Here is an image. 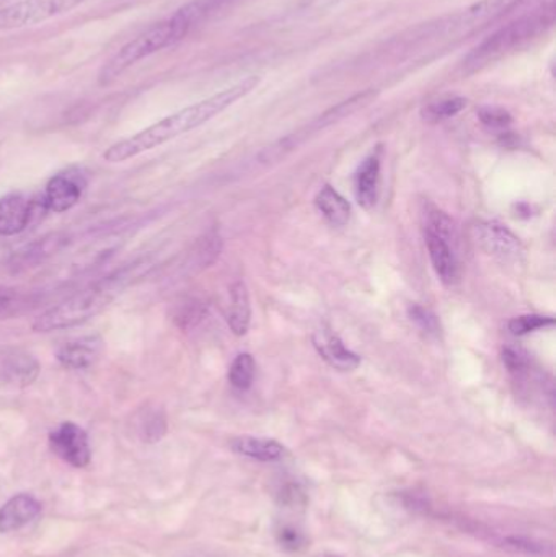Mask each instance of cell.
<instances>
[{"mask_svg": "<svg viewBox=\"0 0 556 557\" xmlns=\"http://www.w3.org/2000/svg\"><path fill=\"white\" fill-rule=\"evenodd\" d=\"M258 82H260L258 77L251 75V77L244 78L238 84L206 98V100L198 101V103L191 104V107L183 108V110L163 117L159 123L146 127L140 133L108 147L107 152L103 153V159L110 163L126 162V160L134 159V157L140 156V153L147 152V150L156 149V147L182 136V134L189 133V131L202 126V124L211 121L212 117L221 114L222 111L227 110L228 107L244 98L245 95L250 94L257 87Z\"/></svg>", "mask_w": 556, "mask_h": 557, "instance_id": "cell-1", "label": "cell"}, {"mask_svg": "<svg viewBox=\"0 0 556 557\" xmlns=\"http://www.w3.org/2000/svg\"><path fill=\"white\" fill-rule=\"evenodd\" d=\"M140 278L136 264H127L116 273L88 285L84 290L71 295L55 307L49 308L33 321L32 327L36 333H52V331L71 330L78 324L87 323L91 318L107 310L108 305L116 298L127 285Z\"/></svg>", "mask_w": 556, "mask_h": 557, "instance_id": "cell-2", "label": "cell"}, {"mask_svg": "<svg viewBox=\"0 0 556 557\" xmlns=\"http://www.w3.org/2000/svg\"><path fill=\"white\" fill-rule=\"evenodd\" d=\"M193 28H195V25H193L188 15L183 12V9L176 10L173 15L160 20L159 23L149 26L146 32L137 35L136 38L131 39L113 58L108 59L98 72V84L103 85V87L113 84L118 77H121L127 69L133 67L137 62L182 41Z\"/></svg>", "mask_w": 556, "mask_h": 557, "instance_id": "cell-3", "label": "cell"}, {"mask_svg": "<svg viewBox=\"0 0 556 557\" xmlns=\"http://www.w3.org/2000/svg\"><path fill=\"white\" fill-rule=\"evenodd\" d=\"M555 5H545L544 9L535 10L529 15L521 16L515 22L493 33L485 41L480 42L472 49L469 55L464 59V67L467 71H479L492 62L499 61L505 55L511 54L516 49L538 39L551 29L555 23Z\"/></svg>", "mask_w": 556, "mask_h": 557, "instance_id": "cell-4", "label": "cell"}, {"mask_svg": "<svg viewBox=\"0 0 556 557\" xmlns=\"http://www.w3.org/2000/svg\"><path fill=\"white\" fill-rule=\"evenodd\" d=\"M526 2L528 0H479L462 12L437 20L436 23H428L427 26L418 29L417 38L427 39V41L431 38H464L498 22Z\"/></svg>", "mask_w": 556, "mask_h": 557, "instance_id": "cell-5", "label": "cell"}, {"mask_svg": "<svg viewBox=\"0 0 556 557\" xmlns=\"http://www.w3.org/2000/svg\"><path fill=\"white\" fill-rule=\"evenodd\" d=\"M85 0H15L0 9V32L25 28L71 12Z\"/></svg>", "mask_w": 556, "mask_h": 557, "instance_id": "cell-6", "label": "cell"}, {"mask_svg": "<svg viewBox=\"0 0 556 557\" xmlns=\"http://www.w3.org/2000/svg\"><path fill=\"white\" fill-rule=\"evenodd\" d=\"M87 186V175L81 169L71 166L49 178L45 191L39 196V201L45 212L62 214L81 202Z\"/></svg>", "mask_w": 556, "mask_h": 557, "instance_id": "cell-7", "label": "cell"}, {"mask_svg": "<svg viewBox=\"0 0 556 557\" xmlns=\"http://www.w3.org/2000/svg\"><path fill=\"white\" fill-rule=\"evenodd\" d=\"M49 447L65 463L74 468L90 465L91 448L87 432L75 422H62L49 434Z\"/></svg>", "mask_w": 556, "mask_h": 557, "instance_id": "cell-8", "label": "cell"}, {"mask_svg": "<svg viewBox=\"0 0 556 557\" xmlns=\"http://www.w3.org/2000/svg\"><path fill=\"white\" fill-rule=\"evenodd\" d=\"M45 212L39 198L25 193H9L0 198V237H15L32 225L38 212Z\"/></svg>", "mask_w": 556, "mask_h": 557, "instance_id": "cell-9", "label": "cell"}, {"mask_svg": "<svg viewBox=\"0 0 556 557\" xmlns=\"http://www.w3.org/2000/svg\"><path fill=\"white\" fill-rule=\"evenodd\" d=\"M475 235L480 248L502 263H519L524 253L519 238L499 222H482L477 225Z\"/></svg>", "mask_w": 556, "mask_h": 557, "instance_id": "cell-10", "label": "cell"}, {"mask_svg": "<svg viewBox=\"0 0 556 557\" xmlns=\"http://www.w3.org/2000/svg\"><path fill=\"white\" fill-rule=\"evenodd\" d=\"M69 245L67 234H49L25 245L12 255L9 264L13 271H25L45 263L49 258L64 250Z\"/></svg>", "mask_w": 556, "mask_h": 557, "instance_id": "cell-11", "label": "cell"}, {"mask_svg": "<svg viewBox=\"0 0 556 557\" xmlns=\"http://www.w3.org/2000/svg\"><path fill=\"white\" fill-rule=\"evenodd\" d=\"M38 360L28 352L12 350L0 357V385L7 388H26L38 379Z\"/></svg>", "mask_w": 556, "mask_h": 557, "instance_id": "cell-12", "label": "cell"}, {"mask_svg": "<svg viewBox=\"0 0 556 557\" xmlns=\"http://www.w3.org/2000/svg\"><path fill=\"white\" fill-rule=\"evenodd\" d=\"M312 343L319 356L339 372H353L361 366V357L349 350L345 343L326 327L313 333Z\"/></svg>", "mask_w": 556, "mask_h": 557, "instance_id": "cell-13", "label": "cell"}, {"mask_svg": "<svg viewBox=\"0 0 556 557\" xmlns=\"http://www.w3.org/2000/svg\"><path fill=\"white\" fill-rule=\"evenodd\" d=\"M103 341L100 336H84L61 344L55 350V359L64 369L87 370L100 359Z\"/></svg>", "mask_w": 556, "mask_h": 557, "instance_id": "cell-14", "label": "cell"}, {"mask_svg": "<svg viewBox=\"0 0 556 557\" xmlns=\"http://www.w3.org/2000/svg\"><path fill=\"white\" fill-rule=\"evenodd\" d=\"M431 264L440 281L446 285L456 284L460 277L459 255L457 242L446 240L436 235L424 234Z\"/></svg>", "mask_w": 556, "mask_h": 557, "instance_id": "cell-15", "label": "cell"}, {"mask_svg": "<svg viewBox=\"0 0 556 557\" xmlns=\"http://www.w3.org/2000/svg\"><path fill=\"white\" fill-rule=\"evenodd\" d=\"M41 513V504L29 496V494H18L3 504L0 509V533L16 532L23 527L32 523L36 517Z\"/></svg>", "mask_w": 556, "mask_h": 557, "instance_id": "cell-16", "label": "cell"}, {"mask_svg": "<svg viewBox=\"0 0 556 557\" xmlns=\"http://www.w3.org/2000/svg\"><path fill=\"white\" fill-rule=\"evenodd\" d=\"M379 185H381V156L375 152L362 160L355 176L356 198L368 211L378 205Z\"/></svg>", "mask_w": 556, "mask_h": 557, "instance_id": "cell-17", "label": "cell"}, {"mask_svg": "<svg viewBox=\"0 0 556 557\" xmlns=\"http://www.w3.org/2000/svg\"><path fill=\"white\" fill-rule=\"evenodd\" d=\"M231 448L240 457L263 461V463L281 460L286 455V448L280 442L274 438L254 437V435L235 437L231 442Z\"/></svg>", "mask_w": 556, "mask_h": 557, "instance_id": "cell-18", "label": "cell"}, {"mask_svg": "<svg viewBox=\"0 0 556 557\" xmlns=\"http://www.w3.org/2000/svg\"><path fill=\"white\" fill-rule=\"evenodd\" d=\"M251 321L250 294L245 282L237 281L228 290L227 323L235 336H245Z\"/></svg>", "mask_w": 556, "mask_h": 557, "instance_id": "cell-19", "label": "cell"}, {"mask_svg": "<svg viewBox=\"0 0 556 557\" xmlns=\"http://www.w3.org/2000/svg\"><path fill=\"white\" fill-rule=\"evenodd\" d=\"M134 431L144 444H157L169 431L165 411L159 406L146 405L134 418Z\"/></svg>", "mask_w": 556, "mask_h": 557, "instance_id": "cell-20", "label": "cell"}, {"mask_svg": "<svg viewBox=\"0 0 556 557\" xmlns=\"http://www.w3.org/2000/svg\"><path fill=\"white\" fill-rule=\"evenodd\" d=\"M316 206L320 214L325 218L333 227H345L351 218V206L349 202L332 188L330 185L323 186L316 196Z\"/></svg>", "mask_w": 556, "mask_h": 557, "instance_id": "cell-21", "label": "cell"}, {"mask_svg": "<svg viewBox=\"0 0 556 557\" xmlns=\"http://www.w3.org/2000/svg\"><path fill=\"white\" fill-rule=\"evenodd\" d=\"M421 224H423L424 234L436 235L450 242H457L459 238L453 218L431 202H424L421 209Z\"/></svg>", "mask_w": 556, "mask_h": 557, "instance_id": "cell-22", "label": "cell"}, {"mask_svg": "<svg viewBox=\"0 0 556 557\" xmlns=\"http://www.w3.org/2000/svg\"><path fill=\"white\" fill-rule=\"evenodd\" d=\"M208 314V305L199 297H183L173 305L172 320L180 330L189 331L198 326Z\"/></svg>", "mask_w": 556, "mask_h": 557, "instance_id": "cell-23", "label": "cell"}, {"mask_svg": "<svg viewBox=\"0 0 556 557\" xmlns=\"http://www.w3.org/2000/svg\"><path fill=\"white\" fill-rule=\"evenodd\" d=\"M222 250L221 235L218 232L212 231L208 234L202 235L198 242H196L195 248L188 258V268H195V270H202V268L211 267Z\"/></svg>", "mask_w": 556, "mask_h": 557, "instance_id": "cell-24", "label": "cell"}, {"mask_svg": "<svg viewBox=\"0 0 556 557\" xmlns=\"http://www.w3.org/2000/svg\"><path fill=\"white\" fill-rule=\"evenodd\" d=\"M255 372H257V366L254 357L248 352L238 354L228 367V383L238 392H247L254 385Z\"/></svg>", "mask_w": 556, "mask_h": 557, "instance_id": "cell-25", "label": "cell"}, {"mask_svg": "<svg viewBox=\"0 0 556 557\" xmlns=\"http://www.w3.org/2000/svg\"><path fill=\"white\" fill-rule=\"evenodd\" d=\"M467 107V100L462 97L443 98V100L433 101L421 111V116L428 123H441L457 116L464 108Z\"/></svg>", "mask_w": 556, "mask_h": 557, "instance_id": "cell-26", "label": "cell"}, {"mask_svg": "<svg viewBox=\"0 0 556 557\" xmlns=\"http://www.w3.org/2000/svg\"><path fill=\"white\" fill-rule=\"evenodd\" d=\"M408 317L411 323L423 333L428 339H440L443 336V324H441L440 317L434 313L430 308L421 307V305H410L408 308Z\"/></svg>", "mask_w": 556, "mask_h": 557, "instance_id": "cell-27", "label": "cell"}, {"mask_svg": "<svg viewBox=\"0 0 556 557\" xmlns=\"http://www.w3.org/2000/svg\"><path fill=\"white\" fill-rule=\"evenodd\" d=\"M503 363H505L506 369H508V372L511 373L516 382L522 383L531 379V360H529V357L526 356L524 352H521V350L506 347V349L503 350Z\"/></svg>", "mask_w": 556, "mask_h": 557, "instance_id": "cell-28", "label": "cell"}, {"mask_svg": "<svg viewBox=\"0 0 556 557\" xmlns=\"http://www.w3.org/2000/svg\"><path fill=\"white\" fill-rule=\"evenodd\" d=\"M555 320L552 317H542V314H522V317L512 318L508 323L509 331L515 336H526L534 331L552 327Z\"/></svg>", "mask_w": 556, "mask_h": 557, "instance_id": "cell-29", "label": "cell"}, {"mask_svg": "<svg viewBox=\"0 0 556 557\" xmlns=\"http://www.w3.org/2000/svg\"><path fill=\"white\" fill-rule=\"evenodd\" d=\"M480 121L490 129H506L512 123V116L503 108L486 107L479 111Z\"/></svg>", "mask_w": 556, "mask_h": 557, "instance_id": "cell-30", "label": "cell"}, {"mask_svg": "<svg viewBox=\"0 0 556 557\" xmlns=\"http://www.w3.org/2000/svg\"><path fill=\"white\" fill-rule=\"evenodd\" d=\"M23 305V297L15 288L0 287V318L16 313Z\"/></svg>", "mask_w": 556, "mask_h": 557, "instance_id": "cell-31", "label": "cell"}, {"mask_svg": "<svg viewBox=\"0 0 556 557\" xmlns=\"http://www.w3.org/2000/svg\"><path fill=\"white\" fill-rule=\"evenodd\" d=\"M277 536H280L281 545L286 549H291V552H297V549L302 548V533L297 532L294 527H284V529L277 533Z\"/></svg>", "mask_w": 556, "mask_h": 557, "instance_id": "cell-32", "label": "cell"}, {"mask_svg": "<svg viewBox=\"0 0 556 557\" xmlns=\"http://www.w3.org/2000/svg\"><path fill=\"white\" fill-rule=\"evenodd\" d=\"M316 557H342V556L332 555V553H322V555H317Z\"/></svg>", "mask_w": 556, "mask_h": 557, "instance_id": "cell-33", "label": "cell"}, {"mask_svg": "<svg viewBox=\"0 0 556 557\" xmlns=\"http://www.w3.org/2000/svg\"><path fill=\"white\" fill-rule=\"evenodd\" d=\"M325 2H329V3H338V2H343V0H325Z\"/></svg>", "mask_w": 556, "mask_h": 557, "instance_id": "cell-34", "label": "cell"}]
</instances>
